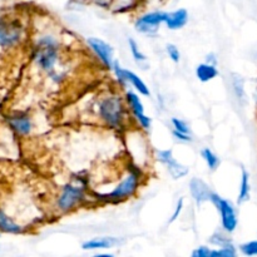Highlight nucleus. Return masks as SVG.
Segmentation results:
<instances>
[{
  "mask_svg": "<svg viewBox=\"0 0 257 257\" xmlns=\"http://www.w3.org/2000/svg\"><path fill=\"white\" fill-rule=\"evenodd\" d=\"M33 59L37 67L55 84H59L64 79V72L58 69L60 63V42L55 34H44L38 39L34 45Z\"/></svg>",
  "mask_w": 257,
  "mask_h": 257,
  "instance_id": "f257e3e1",
  "label": "nucleus"
},
{
  "mask_svg": "<svg viewBox=\"0 0 257 257\" xmlns=\"http://www.w3.org/2000/svg\"><path fill=\"white\" fill-rule=\"evenodd\" d=\"M95 114L104 127L110 130H125L130 122V109L124 97L117 93H108L98 98L94 104Z\"/></svg>",
  "mask_w": 257,
  "mask_h": 257,
  "instance_id": "f03ea898",
  "label": "nucleus"
},
{
  "mask_svg": "<svg viewBox=\"0 0 257 257\" xmlns=\"http://www.w3.org/2000/svg\"><path fill=\"white\" fill-rule=\"evenodd\" d=\"M87 182L84 178L75 177L64 185L55 198V208L59 213H69L87 201Z\"/></svg>",
  "mask_w": 257,
  "mask_h": 257,
  "instance_id": "7ed1b4c3",
  "label": "nucleus"
},
{
  "mask_svg": "<svg viewBox=\"0 0 257 257\" xmlns=\"http://www.w3.org/2000/svg\"><path fill=\"white\" fill-rule=\"evenodd\" d=\"M141 181H142V171H141V167L135 166L128 170L119 183H117L109 193L99 195V197L109 202H123L136 196L141 187Z\"/></svg>",
  "mask_w": 257,
  "mask_h": 257,
  "instance_id": "20e7f679",
  "label": "nucleus"
},
{
  "mask_svg": "<svg viewBox=\"0 0 257 257\" xmlns=\"http://www.w3.org/2000/svg\"><path fill=\"white\" fill-rule=\"evenodd\" d=\"M210 202L215 206L216 210L220 213L221 227H222V230H225L230 235L235 232L238 226V216L235 206L230 201L225 200V198L221 197L216 192H212Z\"/></svg>",
  "mask_w": 257,
  "mask_h": 257,
  "instance_id": "39448f33",
  "label": "nucleus"
},
{
  "mask_svg": "<svg viewBox=\"0 0 257 257\" xmlns=\"http://www.w3.org/2000/svg\"><path fill=\"white\" fill-rule=\"evenodd\" d=\"M166 17H167V12H163V10H152V12L145 13L135 20L136 32L142 35H147V37L156 35L161 25L165 24Z\"/></svg>",
  "mask_w": 257,
  "mask_h": 257,
  "instance_id": "423d86ee",
  "label": "nucleus"
},
{
  "mask_svg": "<svg viewBox=\"0 0 257 257\" xmlns=\"http://www.w3.org/2000/svg\"><path fill=\"white\" fill-rule=\"evenodd\" d=\"M24 35V28L17 19L0 18V47L10 48L19 44Z\"/></svg>",
  "mask_w": 257,
  "mask_h": 257,
  "instance_id": "0eeeda50",
  "label": "nucleus"
},
{
  "mask_svg": "<svg viewBox=\"0 0 257 257\" xmlns=\"http://www.w3.org/2000/svg\"><path fill=\"white\" fill-rule=\"evenodd\" d=\"M87 45L90 49V52L94 54L98 62L107 69L112 70L113 64H114V50L113 47L107 43L105 40L100 39L97 37H90L87 39Z\"/></svg>",
  "mask_w": 257,
  "mask_h": 257,
  "instance_id": "6e6552de",
  "label": "nucleus"
},
{
  "mask_svg": "<svg viewBox=\"0 0 257 257\" xmlns=\"http://www.w3.org/2000/svg\"><path fill=\"white\" fill-rule=\"evenodd\" d=\"M156 160L166 166V170L170 173L172 180H181L190 172L187 166L180 163L173 157V152L171 150H157L156 151Z\"/></svg>",
  "mask_w": 257,
  "mask_h": 257,
  "instance_id": "1a4fd4ad",
  "label": "nucleus"
},
{
  "mask_svg": "<svg viewBox=\"0 0 257 257\" xmlns=\"http://www.w3.org/2000/svg\"><path fill=\"white\" fill-rule=\"evenodd\" d=\"M190 195L192 197V200L197 203L198 206L202 205V203L210 202L211 201V195H212L213 191H211L210 186L205 182L203 180L198 177H193L190 181Z\"/></svg>",
  "mask_w": 257,
  "mask_h": 257,
  "instance_id": "9d476101",
  "label": "nucleus"
},
{
  "mask_svg": "<svg viewBox=\"0 0 257 257\" xmlns=\"http://www.w3.org/2000/svg\"><path fill=\"white\" fill-rule=\"evenodd\" d=\"M120 240L113 236H100L87 240L82 243V248L84 251H98V250H108L119 245Z\"/></svg>",
  "mask_w": 257,
  "mask_h": 257,
  "instance_id": "9b49d317",
  "label": "nucleus"
},
{
  "mask_svg": "<svg viewBox=\"0 0 257 257\" xmlns=\"http://www.w3.org/2000/svg\"><path fill=\"white\" fill-rule=\"evenodd\" d=\"M141 94H138L136 90H127L124 93V99L128 105V109L131 112V117L133 120H137L138 118L146 115L145 105H143L142 99L140 98Z\"/></svg>",
  "mask_w": 257,
  "mask_h": 257,
  "instance_id": "f8f14e48",
  "label": "nucleus"
},
{
  "mask_svg": "<svg viewBox=\"0 0 257 257\" xmlns=\"http://www.w3.org/2000/svg\"><path fill=\"white\" fill-rule=\"evenodd\" d=\"M188 18L190 15H188L187 10L180 8V9L167 13L165 24L170 30H180L186 27V24L188 23Z\"/></svg>",
  "mask_w": 257,
  "mask_h": 257,
  "instance_id": "ddd939ff",
  "label": "nucleus"
},
{
  "mask_svg": "<svg viewBox=\"0 0 257 257\" xmlns=\"http://www.w3.org/2000/svg\"><path fill=\"white\" fill-rule=\"evenodd\" d=\"M8 123L20 136H28L33 130L32 119L25 114L12 115L8 118Z\"/></svg>",
  "mask_w": 257,
  "mask_h": 257,
  "instance_id": "4468645a",
  "label": "nucleus"
},
{
  "mask_svg": "<svg viewBox=\"0 0 257 257\" xmlns=\"http://www.w3.org/2000/svg\"><path fill=\"white\" fill-rule=\"evenodd\" d=\"M196 77L200 82L207 83L211 82V80L216 79L218 77V69L216 64H211V63H201L196 67Z\"/></svg>",
  "mask_w": 257,
  "mask_h": 257,
  "instance_id": "2eb2a0df",
  "label": "nucleus"
},
{
  "mask_svg": "<svg viewBox=\"0 0 257 257\" xmlns=\"http://www.w3.org/2000/svg\"><path fill=\"white\" fill-rule=\"evenodd\" d=\"M251 198V181L250 173L242 168L241 171V180L240 187H238V196H237V205H242L250 201Z\"/></svg>",
  "mask_w": 257,
  "mask_h": 257,
  "instance_id": "dca6fc26",
  "label": "nucleus"
},
{
  "mask_svg": "<svg viewBox=\"0 0 257 257\" xmlns=\"http://www.w3.org/2000/svg\"><path fill=\"white\" fill-rule=\"evenodd\" d=\"M125 79H127V84H130L131 87H133V89L138 93V94L143 95V97H148L151 94L150 88L147 87L145 82H143L142 78L138 74H136L135 72L130 69H125Z\"/></svg>",
  "mask_w": 257,
  "mask_h": 257,
  "instance_id": "f3484780",
  "label": "nucleus"
},
{
  "mask_svg": "<svg viewBox=\"0 0 257 257\" xmlns=\"http://www.w3.org/2000/svg\"><path fill=\"white\" fill-rule=\"evenodd\" d=\"M0 230L3 232L13 233V235H18V233L23 232V227L18 225L17 222L12 220L8 215H5L2 210H0Z\"/></svg>",
  "mask_w": 257,
  "mask_h": 257,
  "instance_id": "a211bd4d",
  "label": "nucleus"
},
{
  "mask_svg": "<svg viewBox=\"0 0 257 257\" xmlns=\"http://www.w3.org/2000/svg\"><path fill=\"white\" fill-rule=\"evenodd\" d=\"M210 245L215 246V247H231L233 245L232 240L230 238V233L226 232L225 230L216 231L210 238H208Z\"/></svg>",
  "mask_w": 257,
  "mask_h": 257,
  "instance_id": "6ab92c4d",
  "label": "nucleus"
},
{
  "mask_svg": "<svg viewBox=\"0 0 257 257\" xmlns=\"http://www.w3.org/2000/svg\"><path fill=\"white\" fill-rule=\"evenodd\" d=\"M201 157H202V160L205 161V163L207 165L208 170L210 171H216L218 167H220L221 165L220 157H218V156L208 147L203 148V150L201 151Z\"/></svg>",
  "mask_w": 257,
  "mask_h": 257,
  "instance_id": "aec40b11",
  "label": "nucleus"
},
{
  "mask_svg": "<svg viewBox=\"0 0 257 257\" xmlns=\"http://www.w3.org/2000/svg\"><path fill=\"white\" fill-rule=\"evenodd\" d=\"M128 47H130L131 54H132L133 59L136 60V63H138L140 65L146 64V63H147V57H146L145 53L141 50L140 45H138V43L136 42L133 38H130V39H128Z\"/></svg>",
  "mask_w": 257,
  "mask_h": 257,
  "instance_id": "412c9836",
  "label": "nucleus"
},
{
  "mask_svg": "<svg viewBox=\"0 0 257 257\" xmlns=\"http://www.w3.org/2000/svg\"><path fill=\"white\" fill-rule=\"evenodd\" d=\"M232 89L233 93H235L236 98H237L240 102L246 99V93H245V83H243V79L240 77V75H233L232 78Z\"/></svg>",
  "mask_w": 257,
  "mask_h": 257,
  "instance_id": "4be33fe9",
  "label": "nucleus"
},
{
  "mask_svg": "<svg viewBox=\"0 0 257 257\" xmlns=\"http://www.w3.org/2000/svg\"><path fill=\"white\" fill-rule=\"evenodd\" d=\"M124 68H122V65L119 64V62H117L115 60L114 64H113V68H112V72L113 74H114L115 79H117L118 84L120 85V87H127V79H125V73H124Z\"/></svg>",
  "mask_w": 257,
  "mask_h": 257,
  "instance_id": "5701e85b",
  "label": "nucleus"
},
{
  "mask_svg": "<svg viewBox=\"0 0 257 257\" xmlns=\"http://www.w3.org/2000/svg\"><path fill=\"white\" fill-rule=\"evenodd\" d=\"M236 255H237V250L235 246L212 248V257H235Z\"/></svg>",
  "mask_w": 257,
  "mask_h": 257,
  "instance_id": "b1692460",
  "label": "nucleus"
},
{
  "mask_svg": "<svg viewBox=\"0 0 257 257\" xmlns=\"http://www.w3.org/2000/svg\"><path fill=\"white\" fill-rule=\"evenodd\" d=\"M240 251L245 256H257V240L247 241V242L240 245Z\"/></svg>",
  "mask_w": 257,
  "mask_h": 257,
  "instance_id": "393cba45",
  "label": "nucleus"
},
{
  "mask_svg": "<svg viewBox=\"0 0 257 257\" xmlns=\"http://www.w3.org/2000/svg\"><path fill=\"white\" fill-rule=\"evenodd\" d=\"M166 53H167V57L170 58L173 63H178L181 60V52L175 44L168 43V44L166 45Z\"/></svg>",
  "mask_w": 257,
  "mask_h": 257,
  "instance_id": "a878e982",
  "label": "nucleus"
},
{
  "mask_svg": "<svg viewBox=\"0 0 257 257\" xmlns=\"http://www.w3.org/2000/svg\"><path fill=\"white\" fill-rule=\"evenodd\" d=\"M171 123H172V128L175 131H178V132H182V133H191L190 127H188V124L183 119L173 117L172 119H171Z\"/></svg>",
  "mask_w": 257,
  "mask_h": 257,
  "instance_id": "bb28decb",
  "label": "nucleus"
},
{
  "mask_svg": "<svg viewBox=\"0 0 257 257\" xmlns=\"http://www.w3.org/2000/svg\"><path fill=\"white\" fill-rule=\"evenodd\" d=\"M193 257H212V248L207 246H198L192 251Z\"/></svg>",
  "mask_w": 257,
  "mask_h": 257,
  "instance_id": "cd10ccee",
  "label": "nucleus"
},
{
  "mask_svg": "<svg viewBox=\"0 0 257 257\" xmlns=\"http://www.w3.org/2000/svg\"><path fill=\"white\" fill-rule=\"evenodd\" d=\"M183 206H185V200H183V198H180V200L177 201V203H176L175 210H173L172 216H171L170 218V223L175 222L176 220H178V217H180L181 213H182L183 211Z\"/></svg>",
  "mask_w": 257,
  "mask_h": 257,
  "instance_id": "c85d7f7f",
  "label": "nucleus"
},
{
  "mask_svg": "<svg viewBox=\"0 0 257 257\" xmlns=\"http://www.w3.org/2000/svg\"><path fill=\"white\" fill-rule=\"evenodd\" d=\"M172 136L176 141L181 143H191L192 142V137H191V133H182L178 132V131H172Z\"/></svg>",
  "mask_w": 257,
  "mask_h": 257,
  "instance_id": "c756f323",
  "label": "nucleus"
},
{
  "mask_svg": "<svg viewBox=\"0 0 257 257\" xmlns=\"http://www.w3.org/2000/svg\"><path fill=\"white\" fill-rule=\"evenodd\" d=\"M205 62L211 63V64H216V65H217V57H216V54H213V53H210V54L206 55V60H205Z\"/></svg>",
  "mask_w": 257,
  "mask_h": 257,
  "instance_id": "7c9ffc66",
  "label": "nucleus"
},
{
  "mask_svg": "<svg viewBox=\"0 0 257 257\" xmlns=\"http://www.w3.org/2000/svg\"><path fill=\"white\" fill-rule=\"evenodd\" d=\"M256 98H257V88H256Z\"/></svg>",
  "mask_w": 257,
  "mask_h": 257,
  "instance_id": "2f4dec72",
  "label": "nucleus"
}]
</instances>
